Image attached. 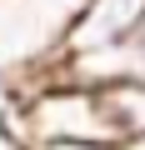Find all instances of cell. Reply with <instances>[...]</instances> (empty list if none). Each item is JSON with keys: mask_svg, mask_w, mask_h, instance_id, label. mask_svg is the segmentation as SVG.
I'll return each instance as SVG.
<instances>
[{"mask_svg": "<svg viewBox=\"0 0 145 150\" xmlns=\"http://www.w3.org/2000/svg\"><path fill=\"white\" fill-rule=\"evenodd\" d=\"M85 0H0V75L20 90L60 60L65 30Z\"/></svg>", "mask_w": 145, "mask_h": 150, "instance_id": "6da1fadb", "label": "cell"}, {"mask_svg": "<svg viewBox=\"0 0 145 150\" xmlns=\"http://www.w3.org/2000/svg\"><path fill=\"white\" fill-rule=\"evenodd\" d=\"M25 115H30V135L35 145L45 140H125L105 90H85V85H70V80H50L35 95H20Z\"/></svg>", "mask_w": 145, "mask_h": 150, "instance_id": "7a4b0ae2", "label": "cell"}, {"mask_svg": "<svg viewBox=\"0 0 145 150\" xmlns=\"http://www.w3.org/2000/svg\"><path fill=\"white\" fill-rule=\"evenodd\" d=\"M125 40H145V0H85L65 30L60 55L125 45Z\"/></svg>", "mask_w": 145, "mask_h": 150, "instance_id": "3957f363", "label": "cell"}, {"mask_svg": "<svg viewBox=\"0 0 145 150\" xmlns=\"http://www.w3.org/2000/svg\"><path fill=\"white\" fill-rule=\"evenodd\" d=\"M105 100H110L120 135H145V85H115L105 90Z\"/></svg>", "mask_w": 145, "mask_h": 150, "instance_id": "277c9868", "label": "cell"}, {"mask_svg": "<svg viewBox=\"0 0 145 150\" xmlns=\"http://www.w3.org/2000/svg\"><path fill=\"white\" fill-rule=\"evenodd\" d=\"M35 150H120L115 140H45Z\"/></svg>", "mask_w": 145, "mask_h": 150, "instance_id": "5b68a950", "label": "cell"}, {"mask_svg": "<svg viewBox=\"0 0 145 150\" xmlns=\"http://www.w3.org/2000/svg\"><path fill=\"white\" fill-rule=\"evenodd\" d=\"M120 150H145V135H125V140H120Z\"/></svg>", "mask_w": 145, "mask_h": 150, "instance_id": "8992f818", "label": "cell"}, {"mask_svg": "<svg viewBox=\"0 0 145 150\" xmlns=\"http://www.w3.org/2000/svg\"><path fill=\"white\" fill-rule=\"evenodd\" d=\"M5 100H10V80L0 75V105H5Z\"/></svg>", "mask_w": 145, "mask_h": 150, "instance_id": "52a82bcc", "label": "cell"}, {"mask_svg": "<svg viewBox=\"0 0 145 150\" xmlns=\"http://www.w3.org/2000/svg\"><path fill=\"white\" fill-rule=\"evenodd\" d=\"M135 85H145V60H140V75H135Z\"/></svg>", "mask_w": 145, "mask_h": 150, "instance_id": "ba28073f", "label": "cell"}, {"mask_svg": "<svg viewBox=\"0 0 145 150\" xmlns=\"http://www.w3.org/2000/svg\"><path fill=\"white\" fill-rule=\"evenodd\" d=\"M0 150H15V145H10V140H5V135H0Z\"/></svg>", "mask_w": 145, "mask_h": 150, "instance_id": "9c48e42d", "label": "cell"}]
</instances>
